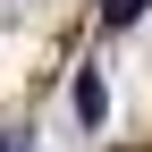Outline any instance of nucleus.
<instances>
[{"label":"nucleus","instance_id":"nucleus-1","mask_svg":"<svg viewBox=\"0 0 152 152\" xmlns=\"http://www.w3.org/2000/svg\"><path fill=\"white\" fill-rule=\"evenodd\" d=\"M76 118H85V127H102V118H110V93H102V76H93V68L76 76Z\"/></svg>","mask_w":152,"mask_h":152},{"label":"nucleus","instance_id":"nucleus-2","mask_svg":"<svg viewBox=\"0 0 152 152\" xmlns=\"http://www.w3.org/2000/svg\"><path fill=\"white\" fill-rule=\"evenodd\" d=\"M102 17H110V26H135V17H144V0H102Z\"/></svg>","mask_w":152,"mask_h":152}]
</instances>
